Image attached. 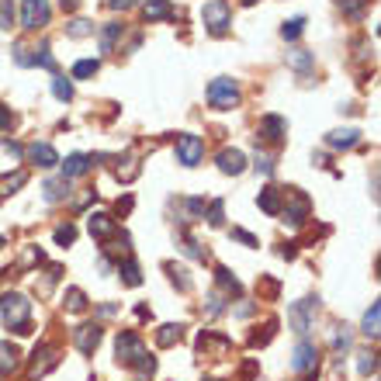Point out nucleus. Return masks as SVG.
<instances>
[{
  "label": "nucleus",
  "mask_w": 381,
  "mask_h": 381,
  "mask_svg": "<svg viewBox=\"0 0 381 381\" xmlns=\"http://www.w3.org/2000/svg\"><path fill=\"white\" fill-rule=\"evenodd\" d=\"M11 21H14V7L11 0H0V28H11Z\"/></svg>",
  "instance_id": "c03bdc74"
},
{
  "label": "nucleus",
  "mask_w": 381,
  "mask_h": 381,
  "mask_svg": "<svg viewBox=\"0 0 381 381\" xmlns=\"http://www.w3.org/2000/svg\"><path fill=\"white\" fill-rule=\"evenodd\" d=\"M11 125H14V114H11V108L0 105V128H11Z\"/></svg>",
  "instance_id": "3c124183"
},
{
  "label": "nucleus",
  "mask_w": 381,
  "mask_h": 381,
  "mask_svg": "<svg viewBox=\"0 0 381 381\" xmlns=\"http://www.w3.org/2000/svg\"><path fill=\"white\" fill-rule=\"evenodd\" d=\"M118 274H121V281H125L128 288H139V284H142V274H139V264H135L132 257H128L125 264H118Z\"/></svg>",
  "instance_id": "b1692460"
},
{
  "label": "nucleus",
  "mask_w": 381,
  "mask_h": 381,
  "mask_svg": "<svg viewBox=\"0 0 381 381\" xmlns=\"http://www.w3.org/2000/svg\"><path fill=\"white\" fill-rule=\"evenodd\" d=\"M333 347H336V354H343V350L350 347V336H347V333H336V336H333Z\"/></svg>",
  "instance_id": "09e8293b"
},
{
  "label": "nucleus",
  "mask_w": 381,
  "mask_h": 381,
  "mask_svg": "<svg viewBox=\"0 0 381 381\" xmlns=\"http://www.w3.org/2000/svg\"><path fill=\"white\" fill-rule=\"evenodd\" d=\"M66 309H69V312H83V309H87V295H83L80 288H69V291H66Z\"/></svg>",
  "instance_id": "473e14b6"
},
{
  "label": "nucleus",
  "mask_w": 381,
  "mask_h": 381,
  "mask_svg": "<svg viewBox=\"0 0 381 381\" xmlns=\"http://www.w3.org/2000/svg\"><path fill=\"white\" fill-rule=\"evenodd\" d=\"M42 198H46L49 205L66 201V198H69V177H53V180H46V184H42Z\"/></svg>",
  "instance_id": "ddd939ff"
},
{
  "label": "nucleus",
  "mask_w": 381,
  "mask_h": 381,
  "mask_svg": "<svg viewBox=\"0 0 381 381\" xmlns=\"http://www.w3.org/2000/svg\"><path fill=\"white\" fill-rule=\"evenodd\" d=\"M316 309H319V298H302L288 309V326L295 329L298 336H305L312 329V319H316Z\"/></svg>",
  "instance_id": "20e7f679"
},
{
  "label": "nucleus",
  "mask_w": 381,
  "mask_h": 381,
  "mask_svg": "<svg viewBox=\"0 0 381 381\" xmlns=\"http://www.w3.org/2000/svg\"><path fill=\"white\" fill-rule=\"evenodd\" d=\"M184 253H187V257H194V260H205V257H208V253H205V250H201V246L187 236V232H184Z\"/></svg>",
  "instance_id": "ea45409f"
},
{
  "label": "nucleus",
  "mask_w": 381,
  "mask_h": 381,
  "mask_svg": "<svg viewBox=\"0 0 381 381\" xmlns=\"http://www.w3.org/2000/svg\"><path fill=\"white\" fill-rule=\"evenodd\" d=\"M218 170L239 177V173L246 170V156H243L239 149H222V153H218Z\"/></svg>",
  "instance_id": "2eb2a0df"
},
{
  "label": "nucleus",
  "mask_w": 381,
  "mask_h": 381,
  "mask_svg": "<svg viewBox=\"0 0 381 381\" xmlns=\"http://www.w3.org/2000/svg\"><path fill=\"white\" fill-rule=\"evenodd\" d=\"M135 4H139V0H108L111 11H132Z\"/></svg>",
  "instance_id": "8fccbe9b"
},
{
  "label": "nucleus",
  "mask_w": 381,
  "mask_h": 381,
  "mask_svg": "<svg viewBox=\"0 0 381 381\" xmlns=\"http://www.w3.org/2000/svg\"><path fill=\"white\" fill-rule=\"evenodd\" d=\"M87 229H91V236H98V239H111V236H114V218L105 215V212H94L91 222H87Z\"/></svg>",
  "instance_id": "f3484780"
},
{
  "label": "nucleus",
  "mask_w": 381,
  "mask_h": 381,
  "mask_svg": "<svg viewBox=\"0 0 381 381\" xmlns=\"http://www.w3.org/2000/svg\"><path fill=\"white\" fill-rule=\"evenodd\" d=\"M257 170L271 177V173H274V156H257Z\"/></svg>",
  "instance_id": "de8ad7c7"
},
{
  "label": "nucleus",
  "mask_w": 381,
  "mask_h": 381,
  "mask_svg": "<svg viewBox=\"0 0 381 381\" xmlns=\"http://www.w3.org/2000/svg\"><path fill=\"white\" fill-rule=\"evenodd\" d=\"M305 381H309V378H305Z\"/></svg>",
  "instance_id": "680f3d73"
},
{
  "label": "nucleus",
  "mask_w": 381,
  "mask_h": 381,
  "mask_svg": "<svg viewBox=\"0 0 381 381\" xmlns=\"http://www.w3.org/2000/svg\"><path fill=\"white\" fill-rule=\"evenodd\" d=\"M156 343H160V347H173V343H180V326H173V323L160 326L156 329Z\"/></svg>",
  "instance_id": "c85d7f7f"
},
{
  "label": "nucleus",
  "mask_w": 381,
  "mask_h": 381,
  "mask_svg": "<svg viewBox=\"0 0 381 381\" xmlns=\"http://www.w3.org/2000/svg\"><path fill=\"white\" fill-rule=\"evenodd\" d=\"M205 381H218V378H205Z\"/></svg>",
  "instance_id": "bf43d9fd"
},
{
  "label": "nucleus",
  "mask_w": 381,
  "mask_h": 381,
  "mask_svg": "<svg viewBox=\"0 0 381 381\" xmlns=\"http://www.w3.org/2000/svg\"><path fill=\"white\" fill-rule=\"evenodd\" d=\"M142 14H146V21H166V18H173V7H170V0H146Z\"/></svg>",
  "instance_id": "4be33fe9"
},
{
  "label": "nucleus",
  "mask_w": 381,
  "mask_h": 381,
  "mask_svg": "<svg viewBox=\"0 0 381 381\" xmlns=\"http://www.w3.org/2000/svg\"><path fill=\"white\" fill-rule=\"evenodd\" d=\"M135 173H139V163H135V160H125V166H118V170H114V177H118V180H135Z\"/></svg>",
  "instance_id": "4c0bfd02"
},
{
  "label": "nucleus",
  "mask_w": 381,
  "mask_h": 381,
  "mask_svg": "<svg viewBox=\"0 0 381 381\" xmlns=\"http://www.w3.org/2000/svg\"><path fill=\"white\" fill-rule=\"evenodd\" d=\"M4 149H7L11 156H21V146H18V142H4Z\"/></svg>",
  "instance_id": "6e6d98bb"
},
{
  "label": "nucleus",
  "mask_w": 381,
  "mask_h": 381,
  "mask_svg": "<svg viewBox=\"0 0 381 381\" xmlns=\"http://www.w3.org/2000/svg\"><path fill=\"white\" fill-rule=\"evenodd\" d=\"M274 329H277V319H271V323L264 326V333H253V336H250V347H264V343L274 336Z\"/></svg>",
  "instance_id": "e433bc0d"
},
{
  "label": "nucleus",
  "mask_w": 381,
  "mask_h": 381,
  "mask_svg": "<svg viewBox=\"0 0 381 381\" xmlns=\"http://www.w3.org/2000/svg\"><path fill=\"white\" fill-rule=\"evenodd\" d=\"M55 364H59V350H55L53 343H39V347H35V354H32L28 378H42V375H49Z\"/></svg>",
  "instance_id": "6e6552de"
},
{
  "label": "nucleus",
  "mask_w": 381,
  "mask_h": 381,
  "mask_svg": "<svg viewBox=\"0 0 381 381\" xmlns=\"http://www.w3.org/2000/svg\"><path fill=\"white\" fill-rule=\"evenodd\" d=\"M368 4H371V0H340V7H343V14H350V18H361Z\"/></svg>",
  "instance_id": "c9c22d12"
},
{
  "label": "nucleus",
  "mask_w": 381,
  "mask_h": 381,
  "mask_svg": "<svg viewBox=\"0 0 381 381\" xmlns=\"http://www.w3.org/2000/svg\"><path fill=\"white\" fill-rule=\"evenodd\" d=\"M201 156H205V139H201V135H191V132L177 135V163L198 166Z\"/></svg>",
  "instance_id": "0eeeda50"
},
{
  "label": "nucleus",
  "mask_w": 381,
  "mask_h": 381,
  "mask_svg": "<svg viewBox=\"0 0 381 381\" xmlns=\"http://www.w3.org/2000/svg\"><path fill=\"white\" fill-rule=\"evenodd\" d=\"M135 371H139V378H149V375H153V371H156V361H153V357H149V354H146V357H142V361H139V364H135Z\"/></svg>",
  "instance_id": "37998d69"
},
{
  "label": "nucleus",
  "mask_w": 381,
  "mask_h": 381,
  "mask_svg": "<svg viewBox=\"0 0 381 381\" xmlns=\"http://www.w3.org/2000/svg\"><path fill=\"white\" fill-rule=\"evenodd\" d=\"M49 18H53L49 0H21V25H25L28 32L46 28V25H49Z\"/></svg>",
  "instance_id": "39448f33"
},
{
  "label": "nucleus",
  "mask_w": 381,
  "mask_h": 381,
  "mask_svg": "<svg viewBox=\"0 0 381 381\" xmlns=\"http://www.w3.org/2000/svg\"><path fill=\"white\" fill-rule=\"evenodd\" d=\"M98 69H101L98 59H80V62H73V80H87V76H94Z\"/></svg>",
  "instance_id": "cd10ccee"
},
{
  "label": "nucleus",
  "mask_w": 381,
  "mask_h": 381,
  "mask_svg": "<svg viewBox=\"0 0 381 381\" xmlns=\"http://www.w3.org/2000/svg\"><path fill=\"white\" fill-rule=\"evenodd\" d=\"M316 364H319V350H316V343L298 340V347H295V354H291V368H295L298 375H309V371H316Z\"/></svg>",
  "instance_id": "1a4fd4ad"
},
{
  "label": "nucleus",
  "mask_w": 381,
  "mask_h": 381,
  "mask_svg": "<svg viewBox=\"0 0 381 381\" xmlns=\"http://www.w3.org/2000/svg\"><path fill=\"white\" fill-rule=\"evenodd\" d=\"M375 368H378L375 354H361V361H357V371H361V375H375Z\"/></svg>",
  "instance_id": "79ce46f5"
},
{
  "label": "nucleus",
  "mask_w": 381,
  "mask_h": 381,
  "mask_svg": "<svg viewBox=\"0 0 381 381\" xmlns=\"http://www.w3.org/2000/svg\"><path fill=\"white\" fill-rule=\"evenodd\" d=\"M73 239H76V229H73V225H59V229H55V243H59V246H69Z\"/></svg>",
  "instance_id": "58836bf2"
},
{
  "label": "nucleus",
  "mask_w": 381,
  "mask_h": 381,
  "mask_svg": "<svg viewBox=\"0 0 381 381\" xmlns=\"http://www.w3.org/2000/svg\"><path fill=\"white\" fill-rule=\"evenodd\" d=\"M0 319H4V326L14 329L18 336L32 333V302L25 295H18V291H7L0 298Z\"/></svg>",
  "instance_id": "f257e3e1"
},
{
  "label": "nucleus",
  "mask_w": 381,
  "mask_h": 381,
  "mask_svg": "<svg viewBox=\"0 0 381 381\" xmlns=\"http://www.w3.org/2000/svg\"><path fill=\"white\" fill-rule=\"evenodd\" d=\"M166 271H170V277H173V284H180V291H191V277H187V271H184V267H173V264H166Z\"/></svg>",
  "instance_id": "f704fd0d"
},
{
  "label": "nucleus",
  "mask_w": 381,
  "mask_h": 381,
  "mask_svg": "<svg viewBox=\"0 0 381 381\" xmlns=\"http://www.w3.org/2000/svg\"><path fill=\"white\" fill-rule=\"evenodd\" d=\"M309 212H312L309 194H302L298 187H291V191H288V205H284V215H288V222H291V225H302V222L309 218Z\"/></svg>",
  "instance_id": "9d476101"
},
{
  "label": "nucleus",
  "mask_w": 381,
  "mask_h": 381,
  "mask_svg": "<svg viewBox=\"0 0 381 381\" xmlns=\"http://www.w3.org/2000/svg\"><path fill=\"white\" fill-rule=\"evenodd\" d=\"M53 94L59 101H73V83L69 80H62V76H55L53 80Z\"/></svg>",
  "instance_id": "72a5a7b5"
},
{
  "label": "nucleus",
  "mask_w": 381,
  "mask_h": 381,
  "mask_svg": "<svg viewBox=\"0 0 381 381\" xmlns=\"http://www.w3.org/2000/svg\"><path fill=\"white\" fill-rule=\"evenodd\" d=\"M243 4H246V7H253V4H257V0H243Z\"/></svg>",
  "instance_id": "13d9d810"
},
{
  "label": "nucleus",
  "mask_w": 381,
  "mask_h": 381,
  "mask_svg": "<svg viewBox=\"0 0 381 381\" xmlns=\"http://www.w3.org/2000/svg\"><path fill=\"white\" fill-rule=\"evenodd\" d=\"M281 198H284V191H281V187H264V191H260V198H257V205H260L267 215H281Z\"/></svg>",
  "instance_id": "412c9836"
},
{
  "label": "nucleus",
  "mask_w": 381,
  "mask_h": 381,
  "mask_svg": "<svg viewBox=\"0 0 381 381\" xmlns=\"http://www.w3.org/2000/svg\"><path fill=\"white\" fill-rule=\"evenodd\" d=\"M253 375H257V361H246V364H243V378L250 381Z\"/></svg>",
  "instance_id": "603ef678"
},
{
  "label": "nucleus",
  "mask_w": 381,
  "mask_h": 381,
  "mask_svg": "<svg viewBox=\"0 0 381 381\" xmlns=\"http://www.w3.org/2000/svg\"><path fill=\"white\" fill-rule=\"evenodd\" d=\"M208 105L218 111H229L239 105V87H236V80H229V76H215L212 83H208Z\"/></svg>",
  "instance_id": "7ed1b4c3"
},
{
  "label": "nucleus",
  "mask_w": 381,
  "mask_h": 381,
  "mask_svg": "<svg viewBox=\"0 0 381 381\" xmlns=\"http://www.w3.org/2000/svg\"><path fill=\"white\" fill-rule=\"evenodd\" d=\"M198 350H201L205 357H225V354H229V336L201 333V336H198Z\"/></svg>",
  "instance_id": "f8f14e48"
},
{
  "label": "nucleus",
  "mask_w": 381,
  "mask_h": 381,
  "mask_svg": "<svg viewBox=\"0 0 381 381\" xmlns=\"http://www.w3.org/2000/svg\"><path fill=\"white\" fill-rule=\"evenodd\" d=\"M264 291H267V298H274V295H277V281L264 277Z\"/></svg>",
  "instance_id": "864d4df0"
},
{
  "label": "nucleus",
  "mask_w": 381,
  "mask_h": 381,
  "mask_svg": "<svg viewBox=\"0 0 381 381\" xmlns=\"http://www.w3.org/2000/svg\"><path fill=\"white\" fill-rule=\"evenodd\" d=\"M91 163H94L91 156L73 153V156H66V163H62V177H69V180H73V177H83V173L91 170Z\"/></svg>",
  "instance_id": "aec40b11"
},
{
  "label": "nucleus",
  "mask_w": 381,
  "mask_h": 381,
  "mask_svg": "<svg viewBox=\"0 0 381 381\" xmlns=\"http://www.w3.org/2000/svg\"><path fill=\"white\" fill-rule=\"evenodd\" d=\"M28 156H32L39 166H55L59 163V153H55L49 142H32V146H28Z\"/></svg>",
  "instance_id": "6ab92c4d"
},
{
  "label": "nucleus",
  "mask_w": 381,
  "mask_h": 381,
  "mask_svg": "<svg viewBox=\"0 0 381 381\" xmlns=\"http://www.w3.org/2000/svg\"><path fill=\"white\" fill-rule=\"evenodd\" d=\"M201 18H205V25H208V32H212L215 39L218 35H225L229 25H232V11H229L225 0H208L205 11H201Z\"/></svg>",
  "instance_id": "423d86ee"
},
{
  "label": "nucleus",
  "mask_w": 381,
  "mask_h": 381,
  "mask_svg": "<svg viewBox=\"0 0 381 381\" xmlns=\"http://www.w3.org/2000/svg\"><path fill=\"white\" fill-rule=\"evenodd\" d=\"M18 364H21V350H18L11 340H4V343H0V375L18 371Z\"/></svg>",
  "instance_id": "dca6fc26"
},
{
  "label": "nucleus",
  "mask_w": 381,
  "mask_h": 381,
  "mask_svg": "<svg viewBox=\"0 0 381 381\" xmlns=\"http://www.w3.org/2000/svg\"><path fill=\"white\" fill-rule=\"evenodd\" d=\"M121 32H125V25H118V21H111L101 28V53H111L114 49V42L121 39Z\"/></svg>",
  "instance_id": "5701e85b"
},
{
  "label": "nucleus",
  "mask_w": 381,
  "mask_h": 381,
  "mask_svg": "<svg viewBox=\"0 0 381 381\" xmlns=\"http://www.w3.org/2000/svg\"><path fill=\"white\" fill-rule=\"evenodd\" d=\"M66 35H69V39H87V35H94V25L83 21V18H76V21L66 25Z\"/></svg>",
  "instance_id": "7c9ffc66"
},
{
  "label": "nucleus",
  "mask_w": 381,
  "mask_h": 381,
  "mask_svg": "<svg viewBox=\"0 0 381 381\" xmlns=\"http://www.w3.org/2000/svg\"><path fill=\"white\" fill-rule=\"evenodd\" d=\"M222 212H225V205H222V201H212V205H208V225H222V222H225V215H222Z\"/></svg>",
  "instance_id": "a19ab883"
},
{
  "label": "nucleus",
  "mask_w": 381,
  "mask_h": 381,
  "mask_svg": "<svg viewBox=\"0 0 381 381\" xmlns=\"http://www.w3.org/2000/svg\"><path fill=\"white\" fill-rule=\"evenodd\" d=\"M357 139H361L357 128H336V132L326 135V146H333V149H350V146H357Z\"/></svg>",
  "instance_id": "a211bd4d"
},
{
  "label": "nucleus",
  "mask_w": 381,
  "mask_h": 381,
  "mask_svg": "<svg viewBox=\"0 0 381 381\" xmlns=\"http://www.w3.org/2000/svg\"><path fill=\"white\" fill-rule=\"evenodd\" d=\"M184 205H187V212H191V215H201V212H205V198H187Z\"/></svg>",
  "instance_id": "a18cd8bd"
},
{
  "label": "nucleus",
  "mask_w": 381,
  "mask_h": 381,
  "mask_svg": "<svg viewBox=\"0 0 381 381\" xmlns=\"http://www.w3.org/2000/svg\"><path fill=\"white\" fill-rule=\"evenodd\" d=\"M101 336H105V329L98 326V323H87V326L73 329V343H76V350H80V354H94V350H98V343H101Z\"/></svg>",
  "instance_id": "9b49d317"
},
{
  "label": "nucleus",
  "mask_w": 381,
  "mask_h": 381,
  "mask_svg": "<svg viewBox=\"0 0 381 381\" xmlns=\"http://www.w3.org/2000/svg\"><path fill=\"white\" fill-rule=\"evenodd\" d=\"M25 184H28V173H25V170H18L14 177H4V180H0V201H4L7 194H14L18 187H25Z\"/></svg>",
  "instance_id": "bb28decb"
},
{
  "label": "nucleus",
  "mask_w": 381,
  "mask_h": 381,
  "mask_svg": "<svg viewBox=\"0 0 381 381\" xmlns=\"http://www.w3.org/2000/svg\"><path fill=\"white\" fill-rule=\"evenodd\" d=\"M125 212H132V198H121L118 201V215H125Z\"/></svg>",
  "instance_id": "5fc2aeb1"
},
{
  "label": "nucleus",
  "mask_w": 381,
  "mask_h": 381,
  "mask_svg": "<svg viewBox=\"0 0 381 381\" xmlns=\"http://www.w3.org/2000/svg\"><path fill=\"white\" fill-rule=\"evenodd\" d=\"M0 246H4V236H0Z\"/></svg>",
  "instance_id": "052dcab7"
},
{
  "label": "nucleus",
  "mask_w": 381,
  "mask_h": 381,
  "mask_svg": "<svg viewBox=\"0 0 381 381\" xmlns=\"http://www.w3.org/2000/svg\"><path fill=\"white\" fill-rule=\"evenodd\" d=\"M232 239H239V243H246V246H257V236H250L246 229H232Z\"/></svg>",
  "instance_id": "49530a36"
},
{
  "label": "nucleus",
  "mask_w": 381,
  "mask_h": 381,
  "mask_svg": "<svg viewBox=\"0 0 381 381\" xmlns=\"http://www.w3.org/2000/svg\"><path fill=\"white\" fill-rule=\"evenodd\" d=\"M114 354H118V361H121L125 368H135V364L146 357V343H142V336H139V333L125 329V333H118Z\"/></svg>",
  "instance_id": "f03ea898"
},
{
  "label": "nucleus",
  "mask_w": 381,
  "mask_h": 381,
  "mask_svg": "<svg viewBox=\"0 0 381 381\" xmlns=\"http://www.w3.org/2000/svg\"><path fill=\"white\" fill-rule=\"evenodd\" d=\"M284 132H288V125H284L281 114H264V118H260V135H264L267 142H281Z\"/></svg>",
  "instance_id": "4468645a"
},
{
  "label": "nucleus",
  "mask_w": 381,
  "mask_h": 381,
  "mask_svg": "<svg viewBox=\"0 0 381 381\" xmlns=\"http://www.w3.org/2000/svg\"><path fill=\"white\" fill-rule=\"evenodd\" d=\"M302 32H305V18H291V21H284V28H281V39H284V42H295Z\"/></svg>",
  "instance_id": "2f4dec72"
},
{
  "label": "nucleus",
  "mask_w": 381,
  "mask_h": 381,
  "mask_svg": "<svg viewBox=\"0 0 381 381\" xmlns=\"http://www.w3.org/2000/svg\"><path fill=\"white\" fill-rule=\"evenodd\" d=\"M215 281H218V288H222V291H229V295H239V291H243L239 277H232V271H229V267H218Z\"/></svg>",
  "instance_id": "393cba45"
},
{
  "label": "nucleus",
  "mask_w": 381,
  "mask_h": 381,
  "mask_svg": "<svg viewBox=\"0 0 381 381\" xmlns=\"http://www.w3.org/2000/svg\"><path fill=\"white\" fill-rule=\"evenodd\" d=\"M288 62H291L295 69H302V73H305V69H312V66H316V55L305 53V49H295V53H288Z\"/></svg>",
  "instance_id": "c756f323"
},
{
  "label": "nucleus",
  "mask_w": 381,
  "mask_h": 381,
  "mask_svg": "<svg viewBox=\"0 0 381 381\" xmlns=\"http://www.w3.org/2000/svg\"><path fill=\"white\" fill-rule=\"evenodd\" d=\"M378 319H381V305L378 302H371V309L364 312V323H361V329H364V336H378Z\"/></svg>",
  "instance_id": "a878e982"
},
{
  "label": "nucleus",
  "mask_w": 381,
  "mask_h": 381,
  "mask_svg": "<svg viewBox=\"0 0 381 381\" xmlns=\"http://www.w3.org/2000/svg\"><path fill=\"white\" fill-rule=\"evenodd\" d=\"M76 7V0H62V11H73Z\"/></svg>",
  "instance_id": "4d7b16f0"
}]
</instances>
